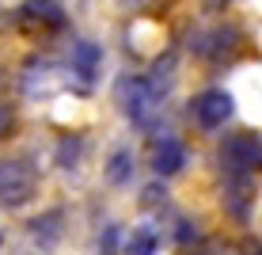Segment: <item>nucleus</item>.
<instances>
[{
  "label": "nucleus",
  "instance_id": "obj_1",
  "mask_svg": "<svg viewBox=\"0 0 262 255\" xmlns=\"http://www.w3.org/2000/svg\"><path fill=\"white\" fill-rule=\"evenodd\" d=\"M38 194V168L23 156L0 160V206L19 209Z\"/></svg>",
  "mask_w": 262,
  "mask_h": 255
},
{
  "label": "nucleus",
  "instance_id": "obj_2",
  "mask_svg": "<svg viewBox=\"0 0 262 255\" xmlns=\"http://www.w3.org/2000/svg\"><path fill=\"white\" fill-rule=\"evenodd\" d=\"M118 95H122V111L129 122H137L148 130L152 122H156V114H160V95L156 92V84H152L148 76H125L122 84H118Z\"/></svg>",
  "mask_w": 262,
  "mask_h": 255
},
{
  "label": "nucleus",
  "instance_id": "obj_3",
  "mask_svg": "<svg viewBox=\"0 0 262 255\" xmlns=\"http://www.w3.org/2000/svg\"><path fill=\"white\" fill-rule=\"evenodd\" d=\"M221 164L228 175H251L255 168H262V138L258 133H232L228 141L221 145Z\"/></svg>",
  "mask_w": 262,
  "mask_h": 255
},
{
  "label": "nucleus",
  "instance_id": "obj_4",
  "mask_svg": "<svg viewBox=\"0 0 262 255\" xmlns=\"http://www.w3.org/2000/svg\"><path fill=\"white\" fill-rule=\"evenodd\" d=\"M194 118L202 130H221L224 122L232 118V111H236V103H232V95L224 92V88H209V92H202L194 99Z\"/></svg>",
  "mask_w": 262,
  "mask_h": 255
},
{
  "label": "nucleus",
  "instance_id": "obj_5",
  "mask_svg": "<svg viewBox=\"0 0 262 255\" xmlns=\"http://www.w3.org/2000/svg\"><path fill=\"white\" fill-rule=\"evenodd\" d=\"M19 23L38 27V31H57V27H65V8L57 0H27L19 8Z\"/></svg>",
  "mask_w": 262,
  "mask_h": 255
},
{
  "label": "nucleus",
  "instance_id": "obj_6",
  "mask_svg": "<svg viewBox=\"0 0 262 255\" xmlns=\"http://www.w3.org/2000/svg\"><path fill=\"white\" fill-rule=\"evenodd\" d=\"M186 164V149H183V141L179 138H160V141H152V171L156 175H175L179 168Z\"/></svg>",
  "mask_w": 262,
  "mask_h": 255
},
{
  "label": "nucleus",
  "instance_id": "obj_7",
  "mask_svg": "<svg viewBox=\"0 0 262 255\" xmlns=\"http://www.w3.org/2000/svg\"><path fill=\"white\" fill-rule=\"evenodd\" d=\"M99 69H103V50H99L95 42H76V46H72V76H76L80 84H92L99 76Z\"/></svg>",
  "mask_w": 262,
  "mask_h": 255
},
{
  "label": "nucleus",
  "instance_id": "obj_8",
  "mask_svg": "<svg viewBox=\"0 0 262 255\" xmlns=\"http://www.w3.org/2000/svg\"><path fill=\"white\" fill-rule=\"evenodd\" d=\"M236 38H239V34L232 31V27H216V31H209L202 42H198V53H205V57H221V53H232V50H236Z\"/></svg>",
  "mask_w": 262,
  "mask_h": 255
},
{
  "label": "nucleus",
  "instance_id": "obj_9",
  "mask_svg": "<svg viewBox=\"0 0 262 255\" xmlns=\"http://www.w3.org/2000/svg\"><path fill=\"white\" fill-rule=\"evenodd\" d=\"M106 179H111L114 187H125V183L133 179V156H129L125 149H118V152L111 156V164H106Z\"/></svg>",
  "mask_w": 262,
  "mask_h": 255
},
{
  "label": "nucleus",
  "instance_id": "obj_10",
  "mask_svg": "<svg viewBox=\"0 0 262 255\" xmlns=\"http://www.w3.org/2000/svg\"><path fill=\"white\" fill-rule=\"evenodd\" d=\"M125 255H156V232L152 229H137L125 244Z\"/></svg>",
  "mask_w": 262,
  "mask_h": 255
},
{
  "label": "nucleus",
  "instance_id": "obj_11",
  "mask_svg": "<svg viewBox=\"0 0 262 255\" xmlns=\"http://www.w3.org/2000/svg\"><path fill=\"white\" fill-rule=\"evenodd\" d=\"M15 122H19V118H15V111H12L8 103H0V141L15 133Z\"/></svg>",
  "mask_w": 262,
  "mask_h": 255
},
{
  "label": "nucleus",
  "instance_id": "obj_12",
  "mask_svg": "<svg viewBox=\"0 0 262 255\" xmlns=\"http://www.w3.org/2000/svg\"><path fill=\"white\" fill-rule=\"evenodd\" d=\"M99 255H118V229L114 225H106L103 240H99Z\"/></svg>",
  "mask_w": 262,
  "mask_h": 255
},
{
  "label": "nucleus",
  "instance_id": "obj_13",
  "mask_svg": "<svg viewBox=\"0 0 262 255\" xmlns=\"http://www.w3.org/2000/svg\"><path fill=\"white\" fill-rule=\"evenodd\" d=\"M198 255H221V251H198Z\"/></svg>",
  "mask_w": 262,
  "mask_h": 255
}]
</instances>
